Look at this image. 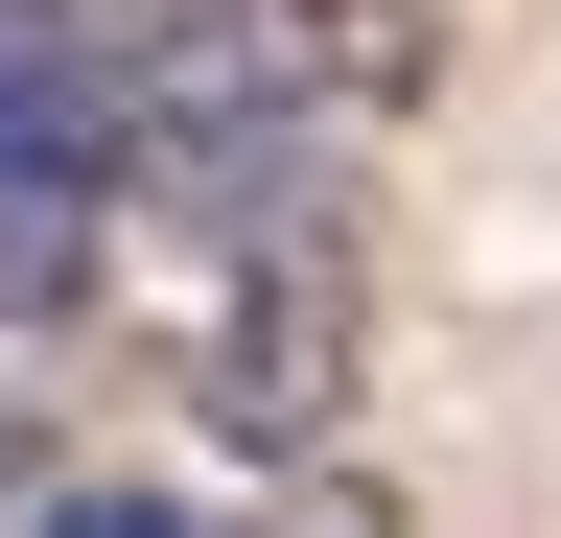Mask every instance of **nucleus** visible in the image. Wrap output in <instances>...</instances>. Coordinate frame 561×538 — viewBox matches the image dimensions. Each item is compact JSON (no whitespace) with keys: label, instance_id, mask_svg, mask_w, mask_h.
Listing matches in <instances>:
<instances>
[{"label":"nucleus","instance_id":"2","mask_svg":"<svg viewBox=\"0 0 561 538\" xmlns=\"http://www.w3.org/2000/svg\"><path fill=\"white\" fill-rule=\"evenodd\" d=\"M210 0H0V47H47V71H140V47H187Z\"/></svg>","mask_w":561,"mask_h":538},{"label":"nucleus","instance_id":"4","mask_svg":"<svg viewBox=\"0 0 561 538\" xmlns=\"http://www.w3.org/2000/svg\"><path fill=\"white\" fill-rule=\"evenodd\" d=\"M47 492V422H24V375H0V515H24Z\"/></svg>","mask_w":561,"mask_h":538},{"label":"nucleus","instance_id":"3","mask_svg":"<svg viewBox=\"0 0 561 538\" xmlns=\"http://www.w3.org/2000/svg\"><path fill=\"white\" fill-rule=\"evenodd\" d=\"M47 117H70V71H47V47H0V141H47Z\"/></svg>","mask_w":561,"mask_h":538},{"label":"nucleus","instance_id":"1","mask_svg":"<svg viewBox=\"0 0 561 538\" xmlns=\"http://www.w3.org/2000/svg\"><path fill=\"white\" fill-rule=\"evenodd\" d=\"M445 24H468V0H210L187 47L257 117H328V141H351V117H421V94H445Z\"/></svg>","mask_w":561,"mask_h":538}]
</instances>
